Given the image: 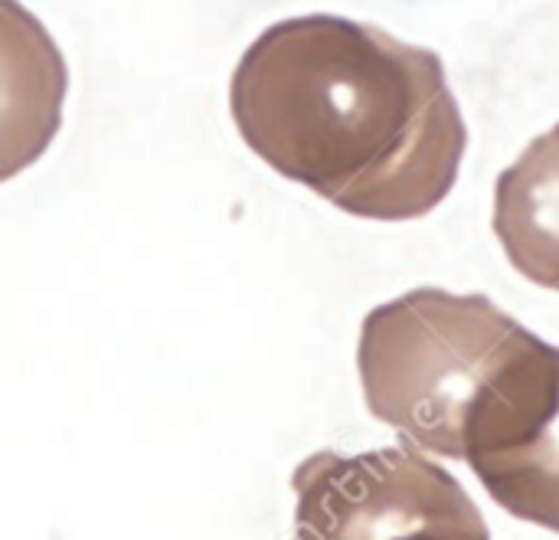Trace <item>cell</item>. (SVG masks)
<instances>
[{"label":"cell","instance_id":"cell-1","mask_svg":"<svg viewBox=\"0 0 559 540\" xmlns=\"http://www.w3.org/2000/svg\"><path fill=\"white\" fill-rule=\"evenodd\" d=\"M229 111L272 171L383 223L432 213L468 148L442 59L334 13L255 36L233 72Z\"/></svg>","mask_w":559,"mask_h":540},{"label":"cell","instance_id":"cell-2","mask_svg":"<svg viewBox=\"0 0 559 540\" xmlns=\"http://www.w3.org/2000/svg\"><path fill=\"white\" fill-rule=\"evenodd\" d=\"M537 344L488 295L413 289L364 318L357 374L373 420L423 453L465 459L475 426Z\"/></svg>","mask_w":559,"mask_h":540},{"label":"cell","instance_id":"cell-3","mask_svg":"<svg viewBox=\"0 0 559 540\" xmlns=\"http://www.w3.org/2000/svg\"><path fill=\"white\" fill-rule=\"evenodd\" d=\"M295 540H491L462 482L416 449H321L295 476Z\"/></svg>","mask_w":559,"mask_h":540},{"label":"cell","instance_id":"cell-4","mask_svg":"<svg viewBox=\"0 0 559 540\" xmlns=\"http://www.w3.org/2000/svg\"><path fill=\"white\" fill-rule=\"evenodd\" d=\"M465 462L498 508L559 535V348H547L504 423Z\"/></svg>","mask_w":559,"mask_h":540},{"label":"cell","instance_id":"cell-5","mask_svg":"<svg viewBox=\"0 0 559 540\" xmlns=\"http://www.w3.org/2000/svg\"><path fill=\"white\" fill-rule=\"evenodd\" d=\"M69 66L49 30L0 0V184L33 167L62 128Z\"/></svg>","mask_w":559,"mask_h":540},{"label":"cell","instance_id":"cell-6","mask_svg":"<svg viewBox=\"0 0 559 540\" xmlns=\"http://www.w3.org/2000/svg\"><path fill=\"white\" fill-rule=\"evenodd\" d=\"M495 236L527 282L559 292V125L501 171Z\"/></svg>","mask_w":559,"mask_h":540}]
</instances>
